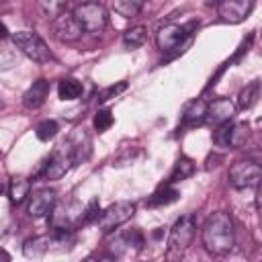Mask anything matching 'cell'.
<instances>
[{
    "label": "cell",
    "instance_id": "1",
    "mask_svg": "<svg viewBox=\"0 0 262 262\" xmlns=\"http://www.w3.org/2000/svg\"><path fill=\"white\" fill-rule=\"evenodd\" d=\"M201 235H203V244L209 254H213V256L227 254L235 244V231H233L231 217L223 211L211 213L203 223Z\"/></svg>",
    "mask_w": 262,
    "mask_h": 262
},
{
    "label": "cell",
    "instance_id": "2",
    "mask_svg": "<svg viewBox=\"0 0 262 262\" xmlns=\"http://www.w3.org/2000/svg\"><path fill=\"white\" fill-rule=\"evenodd\" d=\"M72 14L84 33H100L108 25V12L100 2H82Z\"/></svg>",
    "mask_w": 262,
    "mask_h": 262
},
{
    "label": "cell",
    "instance_id": "3",
    "mask_svg": "<svg viewBox=\"0 0 262 262\" xmlns=\"http://www.w3.org/2000/svg\"><path fill=\"white\" fill-rule=\"evenodd\" d=\"M12 43L29 59H33L37 63H45V61L51 59V51H49L47 43L35 31H16V33H12Z\"/></svg>",
    "mask_w": 262,
    "mask_h": 262
},
{
    "label": "cell",
    "instance_id": "4",
    "mask_svg": "<svg viewBox=\"0 0 262 262\" xmlns=\"http://www.w3.org/2000/svg\"><path fill=\"white\" fill-rule=\"evenodd\" d=\"M135 211H137V205H135L133 201H117V203L108 205V207L100 213V217L96 219L100 231H102V233L115 231L117 227H121L123 223H127V221L135 215Z\"/></svg>",
    "mask_w": 262,
    "mask_h": 262
},
{
    "label": "cell",
    "instance_id": "5",
    "mask_svg": "<svg viewBox=\"0 0 262 262\" xmlns=\"http://www.w3.org/2000/svg\"><path fill=\"white\" fill-rule=\"evenodd\" d=\"M194 231H196L194 217L192 215H180L168 233V254H182L190 246Z\"/></svg>",
    "mask_w": 262,
    "mask_h": 262
},
{
    "label": "cell",
    "instance_id": "6",
    "mask_svg": "<svg viewBox=\"0 0 262 262\" xmlns=\"http://www.w3.org/2000/svg\"><path fill=\"white\" fill-rule=\"evenodd\" d=\"M262 178V170L254 160H239L229 168V184L237 190L258 188Z\"/></svg>",
    "mask_w": 262,
    "mask_h": 262
},
{
    "label": "cell",
    "instance_id": "7",
    "mask_svg": "<svg viewBox=\"0 0 262 262\" xmlns=\"http://www.w3.org/2000/svg\"><path fill=\"white\" fill-rule=\"evenodd\" d=\"M72 166H76V160H74V154H72L68 141H63L61 145H57L53 156L47 160V164L43 168V178L45 180H57V178L66 176Z\"/></svg>",
    "mask_w": 262,
    "mask_h": 262
},
{
    "label": "cell",
    "instance_id": "8",
    "mask_svg": "<svg viewBox=\"0 0 262 262\" xmlns=\"http://www.w3.org/2000/svg\"><path fill=\"white\" fill-rule=\"evenodd\" d=\"M190 27H184V25H176V23H170V25H164L158 35H156V43H158V49L160 51H172V49H178L186 39H188V33Z\"/></svg>",
    "mask_w": 262,
    "mask_h": 262
},
{
    "label": "cell",
    "instance_id": "9",
    "mask_svg": "<svg viewBox=\"0 0 262 262\" xmlns=\"http://www.w3.org/2000/svg\"><path fill=\"white\" fill-rule=\"evenodd\" d=\"M55 203H57V192L53 188H39L29 199V215L33 219H43L55 209Z\"/></svg>",
    "mask_w": 262,
    "mask_h": 262
},
{
    "label": "cell",
    "instance_id": "10",
    "mask_svg": "<svg viewBox=\"0 0 262 262\" xmlns=\"http://www.w3.org/2000/svg\"><path fill=\"white\" fill-rule=\"evenodd\" d=\"M51 29H53V35L59 39V41H66V43H72L76 39H80V35L84 33L80 29V25L76 23L74 14L72 12H59L57 16H53V23H51Z\"/></svg>",
    "mask_w": 262,
    "mask_h": 262
},
{
    "label": "cell",
    "instance_id": "11",
    "mask_svg": "<svg viewBox=\"0 0 262 262\" xmlns=\"http://www.w3.org/2000/svg\"><path fill=\"white\" fill-rule=\"evenodd\" d=\"M254 8V0H221L219 2V16L223 23H242Z\"/></svg>",
    "mask_w": 262,
    "mask_h": 262
},
{
    "label": "cell",
    "instance_id": "12",
    "mask_svg": "<svg viewBox=\"0 0 262 262\" xmlns=\"http://www.w3.org/2000/svg\"><path fill=\"white\" fill-rule=\"evenodd\" d=\"M235 104L233 100L229 98H215L211 104H207V117L205 121L211 123V125H221V123H227L233 119L235 115Z\"/></svg>",
    "mask_w": 262,
    "mask_h": 262
},
{
    "label": "cell",
    "instance_id": "13",
    "mask_svg": "<svg viewBox=\"0 0 262 262\" xmlns=\"http://www.w3.org/2000/svg\"><path fill=\"white\" fill-rule=\"evenodd\" d=\"M47 96H49V82L43 80V78H39L23 94V104L27 108H39V106H43V102L47 100Z\"/></svg>",
    "mask_w": 262,
    "mask_h": 262
},
{
    "label": "cell",
    "instance_id": "14",
    "mask_svg": "<svg viewBox=\"0 0 262 262\" xmlns=\"http://www.w3.org/2000/svg\"><path fill=\"white\" fill-rule=\"evenodd\" d=\"M205 117H207V102L203 98H196V100H192L186 106V111L182 115V125H186V127L203 125L205 123Z\"/></svg>",
    "mask_w": 262,
    "mask_h": 262
},
{
    "label": "cell",
    "instance_id": "15",
    "mask_svg": "<svg viewBox=\"0 0 262 262\" xmlns=\"http://www.w3.org/2000/svg\"><path fill=\"white\" fill-rule=\"evenodd\" d=\"M49 246H51V235L49 233L47 235H37V237H31V239L25 242L23 254L27 258H41V256H45Z\"/></svg>",
    "mask_w": 262,
    "mask_h": 262
},
{
    "label": "cell",
    "instance_id": "16",
    "mask_svg": "<svg viewBox=\"0 0 262 262\" xmlns=\"http://www.w3.org/2000/svg\"><path fill=\"white\" fill-rule=\"evenodd\" d=\"M29 190H31V182L23 176H14L10 178L8 182V199L12 205H20L27 196H29Z\"/></svg>",
    "mask_w": 262,
    "mask_h": 262
},
{
    "label": "cell",
    "instance_id": "17",
    "mask_svg": "<svg viewBox=\"0 0 262 262\" xmlns=\"http://www.w3.org/2000/svg\"><path fill=\"white\" fill-rule=\"evenodd\" d=\"M258 94H260V84L258 82H250L246 88H242V92L237 94V102H235V108L237 111H248L256 104L258 100Z\"/></svg>",
    "mask_w": 262,
    "mask_h": 262
},
{
    "label": "cell",
    "instance_id": "18",
    "mask_svg": "<svg viewBox=\"0 0 262 262\" xmlns=\"http://www.w3.org/2000/svg\"><path fill=\"white\" fill-rule=\"evenodd\" d=\"M111 4H113V10L123 18H133L141 12L145 0H111Z\"/></svg>",
    "mask_w": 262,
    "mask_h": 262
},
{
    "label": "cell",
    "instance_id": "19",
    "mask_svg": "<svg viewBox=\"0 0 262 262\" xmlns=\"http://www.w3.org/2000/svg\"><path fill=\"white\" fill-rule=\"evenodd\" d=\"M82 92H84L82 82H78L74 78H66L57 84V94H59L61 100H76V98L82 96Z\"/></svg>",
    "mask_w": 262,
    "mask_h": 262
},
{
    "label": "cell",
    "instance_id": "20",
    "mask_svg": "<svg viewBox=\"0 0 262 262\" xmlns=\"http://www.w3.org/2000/svg\"><path fill=\"white\" fill-rule=\"evenodd\" d=\"M192 172H194V162L188 160V158H180L174 164L172 172H170V184L180 182V180H186L188 176H192Z\"/></svg>",
    "mask_w": 262,
    "mask_h": 262
},
{
    "label": "cell",
    "instance_id": "21",
    "mask_svg": "<svg viewBox=\"0 0 262 262\" xmlns=\"http://www.w3.org/2000/svg\"><path fill=\"white\" fill-rule=\"evenodd\" d=\"M248 137H250L248 123H231V129H229V147L237 149V147L246 145Z\"/></svg>",
    "mask_w": 262,
    "mask_h": 262
},
{
    "label": "cell",
    "instance_id": "22",
    "mask_svg": "<svg viewBox=\"0 0 262 262\" xmlns=\"http://www.w3.org/2000/svg\"><path fill=\"white\" fill-rule=\"evenodd\" d=\"M145 27H131L123 33V43L129 47V49H137L145 43Z\"/></svg>",
    "mask_w": 262,
    "mask_h": 262
},
{
    "label": "cell",
    "instance_id": "23",
    "mask_svg": "<svg viewBox=\"0 0 262 262\" xmlns=\"http://www.w3.org/2000/svg\"><path fill=\"white\" fill-rule=\"evenodd\" d=\"M57 131H59V125H57L53 119H45V121H41V123L37 125V129H35L37 139H41V141H49V139H53V137L57 135Z\"/></svg>",
    "mask_w": 262,
    "mask_h": 262
},
{
    "label": "cell",
    "instance_id": "24",
    "mask_svg": "<svg viewBox=\"0 0 262 262\" xmlns=\"http://www.w3.org/2000/svg\"><path fill=\"white\" fill-rule=\"evenodd\" d=\"M37 4H39V8L43 10V14L47 18H53L66 8L68 0H37Z\"/></svg>",
    "mask_w": 262,
    "mask_h": 262
},
{
    "label": "cell",
    "instance_id": "25",
    "mask_svg": "<svg viewBox=\"0 0 262 262\" xmlns=\"http://www.w3.org/2000/svg\"><path fill=\"white\" fill-rule=\"evenodd\" d=\"M178 196H180L178 190H174V188H170V186H164L162 190H158V192L151 196L149 205H170V203H174Z\"/></svg>",
    "mask_w": 262,
    "mask_h": 262
},
{
    "label": "cell",
    "instance_id": "26",
    "mask_svg": "<svg viewBox=\"0 0 262 262\" xmlns=\"http://www.w3.org/2000/svg\"><path fill=\"white\" fill-rule=\"evenodd\" d=\"M94 129L98 131V133H102V131H106L113 123H115V119H113V113L108 111V108H100L96 115H94Z\"/></svg>",
    "mask_w": 262,
    "mask_h": 262
},
{
    "label": "cell",
    "instance_id": "27",
    "mask_svg": "<svg viewBox=\"0 0 262 262\" xmlns=\"http://www.w3.org/2000/svg\"><path fill=\"white\" fill-rule=\"evenodd\" d=\"M98 213H100V203H98V199H92L88 205H86V209L82 211V215H80V223L82 225H88V223H92V221H96L98 219Z\"/></svg>",
    "mask_w": 262,
    "mask_h": 262
},
{
    "label": "cell",
    "instance_id": "28",
    "mask_svg": "<svg viewBox=\"0 0 262 262\" xmlns=\"http://www.w3.org/2000/svg\"><path fill=\"white\" fill-rule=\"evenodd\" d=\"M217 127H219V129L215 131L213 141H215L219 147H229V129H231V121L221 123V125H217Z\"/></svg>",
    "mask_w": 262,
    "mask_h": 262
},
{
    "label": "cell",
    "instance_id": "29",
    "mask_svg": "<svg viewBox=\"0 0 262 262\" xmlns=\"http://www.w3.org/2000/svg\"><path fill=\"white\" fill-rule=\"evenodd\" d=\"M127 88V82H119L117 86H108V88H104L100 94H98V100H108V98H113V96H117L119 92H123Z\"/></svg>",
    "mask_w": 262,
    "mask_h": 262
},
{
    "label": "cell",
    "instance_id": "30",
    "mask_svg": "<svg viewBox=\"0 0 262 262\" xmlns=\"http://www.w3.org/2000/svg\"><path fill=\"white\" fill-rule=\"evenodd\" d=\"M0 262H10V254L0 248Z\"/></svg>",
    "mask_w": 262,
    "mask_h": 262
},
{
    "label": "cell",
    "instance_id": "31",
    "mask_svg": "<svg viewBox=\"0 0 262 262\" xmlns=\"http://www.w3.org/2000/svg\"><path fill=\"white\" fill-rule=\"evenodd\" d=\"M10 33H8V29H6V25L4 23H0V39H6Z\"/></svg>",
    "mask_w": 262,
    "mask_h": 262
},
{
    "label": "cell",
    "instance_id": "32",
    "mask_svg": "<svg viewBox=\"0 0 262 262\" xmlns=\"http://www.w3.org/2000/svg\"><path fill=\"white\" fill-rule=\"evenodd\" d=\"M4 190H8V186H6V184H4V182H0V194H2V192H4Z\"/></svg>",
    "mask_w": 262,
    "mask_h": 262
}]
</instances>
